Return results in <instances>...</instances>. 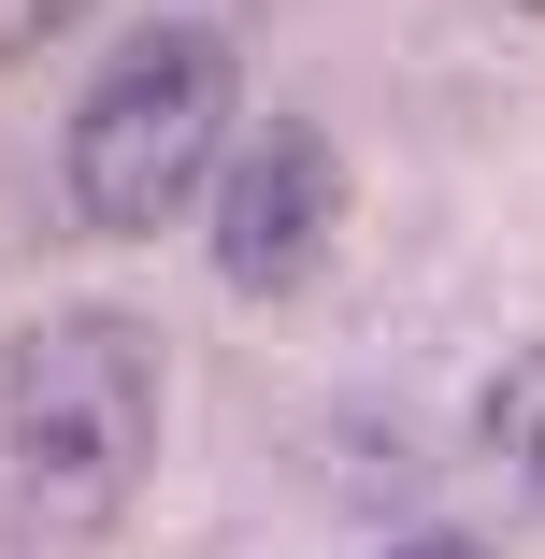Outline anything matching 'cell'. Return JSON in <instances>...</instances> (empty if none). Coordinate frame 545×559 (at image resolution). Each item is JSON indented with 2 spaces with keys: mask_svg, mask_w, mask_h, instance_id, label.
<instances>
[{
  "mask_svg": "<svg viewBox=\"0 0 545 559\" xmlns=\"http://www.w3.org/2000/svg\"><path fill=\"white\" fill-rule=\"evenodd\" d=\"M158 460V345L130 316H44L0 359V516L15 545L116 531Z\"/></svg>",
  "mask_w": 545,
  "mask_h": 559,
  "instance_id": "obj_1",
  "label": "cell"
},
{
  "mask_svg": "<svg viewBox=\"0 0 545 559\" xmlns=\"http://www.w3.org/2000/svg\"><path fill=\"white\" fill-rule=\"evenodd\" d=\"M230 86H245V72H230V29H187V15L130 29L116 58L86 72L72 144H58L72 215H86V230H116V245L201 215L215 173H230Z\"/></svg>",
  "mask_w": 545,
  "mask_h": 559,
  "instance_id": "obj_2",
  "label": "cell"
},
{
  "mask_svg": "<svg viewBox=\"0 0 545 559\" xmlns=\"http://www.w3.org/2000/svg\"><path fill=\"white\" fill-rule=\"evenodd\" d=\"M201 230H215V273H230L245 301H287V287H316V259H331V230H345V158L301 116H273V130L230 144Z\"/></svg>",
  "mask_w": 545,
  "mask_h": 559,
  "instance_id": "obj_3",
  "label": "cell"
},
{
  "mask_svg": "<svg viewBox=\"0 0 545 559\" xmlns=\"http://www.w3.org/2000/svg\"><path fill=\"white\" fill-rule=\"evenodd\" d=\"M488 460H502L517 488H545V345H531V359L488 388Z\"/></svg>",
  "mask_w": 545,
  "mask_h": 559,
  "instance_id": "obj_4",
  "label": "cell"
},
{
  "mask_svg": "<svg viewBox=\"0 0 545 559\" xmlns=\"http://www.w3.org/2000/svg\"><path fill=\"white\" fill-rule=\"evenodd\" d=\"M72 15H58V0H0V58H29V44H58Z\"/></svg>",
  "mask_w": 545,
  "mask_h": 559,
  "instance_id": "obj_5",
  "label": "cell"
},
{
  "mask_svg": "<svg viewBox=\"0 0 545 559\" xmlns=\"http://www.w3.org/2000/svg\"><path fill=\"white\" fill-rule=\"evenodd\" d=\"M402 559H474V545H402Z\"/></svg>",
  "mask_w": 545,
  "mask_h": 559,
  "instance_id": "obj_6",
  "label": "cell"
}]
</instances>
